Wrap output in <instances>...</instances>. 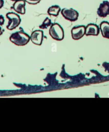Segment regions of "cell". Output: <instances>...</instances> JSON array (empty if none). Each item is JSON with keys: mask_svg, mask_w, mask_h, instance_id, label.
<instances>
[{"mask_svg": "<svg viewBox=\"0 0 109 132\" xmlns=\"http://www.w3.org/2000/svg\"><path fill=\"white\" fill-rule=\"evenodd\" d=\"M26 3H27L31 5H36L39 3L41 0H24Z\"/></svg>", "mask_w": 109, "mask_h": 132, "instance_id": "4fadbf2b", "label": "cell"}, {"mask_svg": "<svg viewBox=\"0 0 109 132\" xmlns=\"http://www.w3.org/2000/svg\"><path fill=\"white\" fill-rule=\"evenodd\" d=\"M6 17L9 20L6 27L9 30H13L16 28L20 23L21 19L20 16L14 12H10L7 13Z\"/></svg>", "mask_w": 109, "mask_h": 132, "instance_id": "3957f363", "label": "cell"}, {"mask_svg": "<svg viewBox=\"0 0 109 132\" xmlns=\"http://www.w3.org/2000/svg\"><path fill=\"white\" fill-rule=\"evenodd\" d=\"M30 40L34 44L40 45L43 40V31L40 30H34L31 35Z\"/></svg>", "mask_w": 109, "mask_h": 132, "instance_id": "52a82bcc", "label": "cell"}, {"mask_svg": "<svg viewBox=\"0 0 109 132\" xmlns=\"http://www.w3.org/2000/svg\"><path fill=\"white\" fill-rule=\"evenodd\" d=\"M10 41L17 46H24L29 41L30 37L23 31H18L11 35L9 38Z\"/></svg>", "mask_w": 109, "mask_h": 132, "instance_id": "6da1fadb", "label": "cell"}, {"mask_svg": "<svg viewBox=\"0 0 109 132\" xmlns=\"http://www.w3.org/2000/svg\"><path fill=\"white\" fill-rule=\"evenodd\" d=\"M61 13L65 19L71 22L76 21L79 15L78 12L72 8H63L61 10Z\"/></svg>", "mask_w": 109, "mask_h": 132, "instance_id": "277c9868", "label": "cell"}, {"mask_svg": "<svg viewBox=\"0 0 109 132\" xmlns=\"http://www.w3.org/2000/svg\"><path fill=\"white\" fill-rule=\"evenodd\" d=\"M99 27L94 24H89L85 27L86 36H97L99 34Z\"/></svg>", "mask_w": 109, "mask_h": 132, "instance_id": "9c48e42d", "label": "cell"}, {"mask_svg": "<svg viewBox=\"0 0 109 132\" xmlns=\"http://www.w3.org/2000/svg\"><path fill=\"white\" fill-rule=\"evenodd\" d=\"M5 22V19L2 15H0V26H2L4 24Z\"/></svg>", "mask_w": 109, "mask_h": 132, "instance_id": "5bb4252c", "label": "cell"}, {"mask_svg": "<svg viewBox=\"0 0 109 132\" xmlns=\"http://www.w3.org/2000/svg\"><path fill=\"white\" fill-rule=\"evenodd\" d=\"M100 29L102 36L109 39V23L107 21L102 22L100 24Z\"/></svg>", "mask_w": 109, "mask_h": 132, "instance_id": "30bf717a", "label": "cell"}, {"mask_svg": "<svg viewBox=\"0 0 109 132\" xmlns=\"http://www.w3.org/2000/svg\"><path fill=\"white\" fill-rule=\"evenodd\" d=\"M51 24H52L51 20L47 17L44 20L42 23L39 26V27L40 29H47L48 27L50 26L51 25Z\"/></svg>", "mask_w": 109, "mask_h": 132, "instance_id": "7c38bea8", "label": "cell"}, {"mask_svg": "<svg viewBox=\"0 0 109 132\" xmlns=\"http://www.w3.org/2000/svg\"><path fill=\"white\" fill-rule=\"evenodd\" d=\"M10 1H13V2H15V1H17V0H10Z\"/></svg>", "mask_w": 109, "mask_h": 132, "instance_id": "e0dca14e", "label": "cell"}, {"mask_svg": "<svg viewBox=\"0 0 109 132\" xmlns=\"http://www.w3.org/2000/svg\"><path fill=\"white\" fill-rule=\"evenodd\" d=\"M61 11L60 8L58 5H53L50 7L47 11L48 14L50 15H52L54 16H57L60 11Z\"/></svg>", "mask_w": 109, "mask_h": 132, "instance_id": "8fae6325", "label": "cell"}, {"mask_svg": "<svg viewBox=\"0 0 109 132\" xmlns=\"http://www.w3.org/2000/svg\"><path fill=\"white\" fill-rule=\"evenodd\" d=\"M99 16L105 18L109 14V2L107 1H103L99 5L97 11Z\"/></svg>", "mask_w": 109, "mask_h": 132, "instance_id": "8992f818", "label": "cell"}, {"mask_svg": "<svg viewBox=\"0 0 109 132\" xmlns=\"http://www.w3.org/2000/svg\"><path fill=\"white\" fill-rule=\"evenodd\" d=\"M3 34V30L2 29V28L0 27V36Z\"/></svg>", "mask_w": 109, "mask_h": 132, "instance_id": "2e32d148", "label": "cell"}, {"mask_svg": "<svg viewBox=\"0 0 109 132\" xmlns=\"http://www.w3.org/2000/svg\"><path fill=\"white\" fill-rule=\"evenodd\" d=\"M26 2L24 0H17L14 2L12 8L17 13L24 14L26 12Z\"/></svg>", "mask_w": 109, "mask_h": 132, "instance_id": "ba28073f", "label": "cell"}, {"mask_svg": "<svg viewBox=\"0 0 109 132\" xmlns=\"http://www.w3.org/2000/svg\"><path fill=\"white\" fill-rule=\"evenodd\" d=\"M4 4V0H0V9L2 8Z\"/></svg>", "mask_w": 109, "mask_h": 132, "instance_id": "9a60e30c", "label": "cell"}, {"mask_svg": "<svg viewBox=\"0 0 109 132\" xmlns=\"http://www.w3.org/2000/svg\"><path fill=\"white\" fill-rule=\"evenodd\" d=\"M50 36L54 40L61 41L64 38V31L58 23H53L50 26L49 31Z\"/></svg>", "mask_w": 109, "mask_h": 132, "instance_id": "7a4b0ae2", "label": "cell"}, {"mask_svg": "<svg viewBox=\"0 0 109 132\" xmlns=\"http://www.w3.org/2000/svg\"><path fill=\"white\" fill-rule=\"evenodd\" d=\"M85 33V27L83 25L75 26L71 29L72 37L74 40H79L81 39Z\"/></svg>", "mask_w": 109, "mask_h": 132, "instance_id": "5b68a950", "label": "cell"}]
</instances>
